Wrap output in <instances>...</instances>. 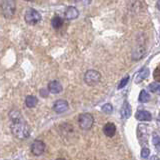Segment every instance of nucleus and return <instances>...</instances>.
<instances>
[{
	"label": "nucleus",
	"mask_w": 160,
	"mask_h": 160,
	"mask_svg": "<svg viewBox=\"0 0 160 160\" xmlns=\"http://www.w3.org/2000/svg\"><path fill=\"white\" fill-rule=\"evenodd\" d=\"M101 110L104 113L110 114V113H112V111H113V106L110 103H106V104L103 105V106L101 107Z\"/></svg>",
	"instance_id": "obj_21"
},
{
	"label": "nucleus",
	"mask_w": 160,
	"mask_h": 160,
	"mask_svg": "<svg viewBox=\"0 0 160 160\" xmlns=\"http://www.w3.org/2000/svg\"><path fill=\"white\" fill-rule=\"evenodd\" d=\"M149 160H159V157H158V156H156V155H153V156L150 157V159H149Z\"/></svg>",
	"instance_id": "obj_27"
},
{
	"label": "nucleus",
	"mask_w": 160,
	"mask_h": 160,
	"mask_svg": "<svg viewBox=\"0 0 160 160\" xmlns=\"http://www.w3.org/2000/svg\"><path fill=\"white\" fill-rule=\"evenodd\" d=\"M101 81V74H100L97 70L90 69L87 70L84 74V82L86 83L88 86H95Z\"/></svg>",
	"instance_id": "obj_3"
},
{
	"label": "nucleus",
	"mask_w": 160,
	"mask_h": 160,
	"mask_svg": "<svg viewBox=\"0 0 160 160\" xmlns=\"http://www.w3.org/2000/svg\"><path fill=\"white\" fill-rule=\"evenodd\" d=\"M150 100V95L147 93V91H145V90H141L140 91V94H139V101L142 102V103H145Z\"/></svg>",
	"instance_id": "obj_19"
},
{
	"label": "nucleus",
	"mask_w": 160,
	"mask_h": 160,
	"mask_svg": "<svg viewBox=\"0 0 160 160\" xmlns=\"http://www.w3.org/2000/svg\"><path fill=\"white\" fill-rule=\"evenodd\" d=\"M1 11L5 18H12L16 11V2L13 0H7L1 3Z\"/></svg>",
	"instance_id": "obj_4"
},
{
	"label": "nucleus",
	"mask_w": 160,
	"mask_h": 160,
	"mask_svg": "<svg viewBox=\"0 0 160 160\" xmlns=\"http://www.w3.org/2000/svg\"><path fill=\"white\" fill-rule=\"evenodd\" d=\"M38 103V99L36 96L34 95H28V96L25 98V105L28 108H34Z\"/></svg>",
	"instance_id": "obj_17"
},
{
	"label": "nucleus",
	"mask_w": 160,
	"mask_h": 160,
	"mask_svg": "<svg viewBox=\"0 0 160 160\" xmlns=\"http://www.w3.org/2000/svg\"><path fill=\"white\" fill-rule=\"evenodd\" d=\"M9 118L11 121V132L14 137L18 139H27L30 136V127L23 119L18 109H12L9 112Z\"/></svg>",
	"instance_id": "obj_1"
},
{
	"label": "nucleus",
	"mask_w": 160,
	"mask_h": 160,
	"mask_svg": "<svg viewBox=\"0 0 160 160\" xmlns=\"http://www.w3.org/2000/svg\"><path fill=\"white\" fill-rule=\"evenodd\" d=\"M120 113H121V116L124 118V119H127L130 117V115H131V106L129 105V103L127 101H125L123 106L121 108V111H120Z\"/></svg>",
	"instance_id": "obj_16"
},
{
	"label": "nucleus",
	"mask_w": 160,
	"mask_h": 160,
	"mask_svg": "<svg viewBox=\"0 0 160 160\" xmlns=\"http://www.w3.org/2000/svg\"><path fill=\"white\" fill-rule=\"evenodd\" d=\"M25 22L29 25H35L41 21V15L40 13L33 8H29L24 15Z\"/></svg>",
	"instance_id": "obj_6"
},
{
	"label": "nucleus",
	"mask_w": 160,
	"mask_h": 160,
	"mask_svg": "<svg viewBox=\"0 0 160 160\" xmlns=\"http://www.w3.org/2000/svg\"><path fill=\"white\" fill-rule=\"evenodd\" d=\"M63 24H64V21H63V19L60 17V16H54L52 19H51V25H52V27L54 29H60L62 26H63Z\"/></svg>",
	"instance_id": "obj_18"
},
{
	"label": "nucleus",
	"mask_w": 160,
	"mask_h": 160,
	"mask_svg": "<svg viewBox=\"0 0 160 160\" xmlns=\"http://www.w3.org/2000/svg\"><path fill=\"white\" fill-rule=\"evenodd\" d=\"M152 141H153L154 146L157 148V150H159V143H160V139H159V135H158L157 133H154V134H153Z\"/></svg>",
	"instance_id": "obj_23"
},
{
	"label": "nucleus",
	"mask_w": 160,
	"mask_h": 160,
	"mask_svg": "<svg viewBox=\"0 0 160 160\" xmlns=\"http://www.w3.org/2000/svg\"><path fill=\"white\" fill-rule=\"evenodd\" d=\"M78 124L79 127L83 130L91 129L94 124V117L91 113H82L78 117Z\"/></svg>",
	"instance_id": "obj_5"
},
{
	"label": "nucleus",
	"mask_w": 160,
	"mask_h": 160,
	"mask_svg": "<svg viewBox=\"0 0 160 160\" xmlns=\"http://www.w3.org/2000/svg\"><path fill=\"white\" fill-rule=\"evenodd\" d=\"M145 42H146V40H145L144 36L142 38L137 39V44L133 47L131 54L132 60H134V61H138V60L144 57L145 53H146V43Z\"/></svg>",
	"instance_id": "obj_2"
},
{
	"label": "nucleus",
	"mask_w": 160,
	"mask_h": 160,
	"mask_svg": "<svg viewBox=\"0 0 160 160\" xmlns=\"http://www.w3.org/2000/svg\"><path fill=\"white\" fill-rule=\"evenodd\" d=\"M45 148H46V145L42 141V140L39 139H35L32 142L31 146H30V150H31V153L35 156H40L41 154L44 153Z\"/></svg>",
	"instance_id": "obj_8"
},
{
	"label": "nucleus",
	"mask_w": 160,
	"mask_h": 160,
	"mask_svg": "<svg viewBox=\"0 0 160 160\" xmlns=\"http://www.w3.org/2000/svg\"><path fill=\"white\" fill-rule=\"evenodd\" d=\"M47 90L48 92L52 93V94H58L60 92H62L63 90V87L61 83L57 80H52V81H50L47 85Z\"/></svg>",
	"instance_id": "obj_10"
},
{
	"label": "nucleus",
	"mask_w": 160,
	"mask_h": 160,
	"mask_svg": "<svg viewBox=\"0 0 160 160\" xmlns=\"http://www.w3.org/2000/svg\"><path fill=\"white\" fill-rule=\"evenodd\" d=\"M153 77L155 80H156V82L160 81V68H159V66L155 68L154 72H153Z\"/></svg>",
	"instance_id": "obj_25"
},
{
	"label": "nucleus",
	"mask_w": 160,
	"mask_h": 160,
	"mask_svg": "<svg viewBox=\"0 0 160 160\" xmlns=\"http://www.w3.org/2000/svg\"><path fill=\"white\" fill-rule=\"evenodd\" d=\"M79 16V11L76 7L74 6H68L64 11V17L67 20H73L76 19Z\"/></svg>",
	"instance_id": "obj_12"
},
{
	"label": "nucleus",
	"mask_w": 160,
	"mask_h": 160,
	"mask_svg": "<svg viewBox=\"0 0 160 160\" xmlns=\"http://www.w3.org/2000/svg\"><path fill=\"white\" fill-rule=\"evenodd\" d=\"M56 160H65V159H63V158H58V159H56Z\"/></svg>",
	"instance_id": "obj_28"
},
{
	"label": "nucleus",
	"mask_w": 160,
	"mask_h": 160,
	"mask_svg": "<svg viewBox=\"0 0 160 160\" xmlns=\"http://www.w3.org/2000/svg\"><path fill=\"white\" fill-rule=\"evenodd\" d=\"M68 109H69V104L64 99H58L53 104V111L57 114H62L64 112H66Z\"/></svg>",
	"instance_id": "obj_9"
},
{
	"label": "nucleus",
	"mask_w": 160,
	"mask_h": 160,
	"mask_svg": "<svg viewBox=\"0 0 160 160\" xmlns=\"http://www.w3.org/2000/svg\"><path fill=\"white\" fill-rule=\"evenodd\" d=\"M40 95H42L43 97H47L48 90H46V89H41V90H40Z\"/></svg>",
	"instance_id": "obj_26"
},
{
	"label": "nucleus",
	"mask_w": 160,
	"mask_h": 160,
	"mask_svg": "<svg viewBox=\"0 0 160 160\" xmlns=\"http://www.w3.org/2000/svg\"><path fill=\"white\" fill-rule=\"evenodd\" d=\"M149 75V69L148 67H143L138 71V73L135 75V83H141L145 78H147Z\"/></svg>",
	"instance_id": "obj_14"
},
{
	"label": "nucleus",
	"mask_w": 160,
	"mask_h": 160,
	"mask_svg": "<svg viewBox=\"0 0 160 160\" xmlns=\"http://www.w3.org/2000/svg\"><path fill=\"white\" fill-rule=\"evenodd\" d=\"M103 133L106 135L107 137H113L115 133H116V126L114 123L108 122L103 126Z\"/></svg>",
	"instance_id": "obj_15"
},
{
	"label": "nucleus",
	"mask_w": 160,
	"mask_h": 160,
	"mask_svg": "<svg viewBox=\"0 0 160 160\" xmlns=\"http://www.w3.org/2000/svg\"><path fill=\"white\" fill-rule=\"evenodd\" d=\"M59 131H60V134H61L62 137H69V136H71V135H73L74 128L71 124L63 123V124L60 125Z\"/></svg>",
	"instance_id": "obj_11"
},
{
	"label": "nucleus",
	"mask_w": 160,
	"mask_h": 160,
	"mask_svg": "<svg viewBox=\"0 0 160 160\" xmlns=\"http://www.w3.org/2000/svg\"><path fill=\"white\" fill-rule=\"evenodd\" d=\"M147 125L145 124H139L137 126V139L140 145L144 146L148 141V129Z\"/></svg>",
	"instance_id": "obj_7"
},
{
	"label": "nucleus",
	"mask_w": 160,
	"mask_h": 160,
	"mask_svg": "<svg viewBox=\"0 0 160 160\" xmlns=\"http://www.w3.org/2000/svg\"><path fill=\"white\" fill-rule=\"evenodd\" d=\"M160 88V84L159 82H156V81H154L152 83H150L148 85V89H149V91L150 92H152V93H155V92H157L158 90Z\"/></svg>",
	"instance_id": "obj_20"
},
{
	"label": "nucleus",
	"mask_w": 160,
	"mask_h": 160,
	"mask_svg": "<svg viewBox=\"0 0 160 160\" xmlns=\"http://www.w3.org/2000/svg\"><path fill=\"white\" fill-rule=\"evenodd\" d=\"M129 79H130L129 76H125L123 79H121V81H120V83L118 84V89H122L126 86L127 83L129 82Z\"/></svg>",
	"instance_id": "obj_22"
},
{
	"label": "nucleus",
	"mask_w": 160,
	"mask_h": 160,
	"mask_svg": "<svg viewBox=\"0 0 160 160\" xmlns=\"http://www.w3.org/2000/svg\"><path fill=\"white\" fill-rule=\"evenodd\" d=\"M135 118L139 121H150L152 119V115L147 110H138L135 114Z\"/></svg>",
	"instance_id": "obj_13"
},
{
	"label": "nucleus",
	"mask_w": 160,
	"mask_h": 160,
	"mask_svg": "<svg viewBox=\"0 0 160 160\" xmlns=\"http://www.w3.org/2000/svg\"><path fill=\"white\" fill-rule=\"evenodd\" d=\"M149 154H150V150L147 147H143L141 151V157L143 159H147L149 157Z\"/></svg>",
	"instance_id": "obj_24"
}]
</instances>
